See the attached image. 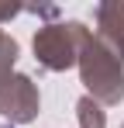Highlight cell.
Listing matches in <instances>:
<instances>
[{
  "label": "cell",
  "instance_id": "cell-6",
  "mask_svg": "<svg viewBox=\"0 0 124 128\" xmlns=\"http://www.w3.org/2000/svg\"><path fill=\"white\" fill-rule=\"evenodd\" d=\"M17 42L0 28V90L10 83V76H14V66H17Z\"/></svg>",
  "mask_w": 124,
  "mask_h": 128
},
{
  "label": "cell",
  "instance_id": "cell-7",
  "mask_svg": "<svg viewBox=\"0 0 124 128\" xmlns=\"http://www.w3.org/2000/svg\"><path fill=\"white\" fill-rule=\"evenodd\" d=\"M3 128H14V125H3Z\"/></svg>",
  "mask_w": 124,
  "mask_h": 128
},
{
  "label": "cell",
  "instance_id": "cell-4",
  "mask_svg": "<svg viewBox=\"0 0 124 128\" xmlns=\"http://www.w3.org/2000/svg\"><path fill=\"white\" fill-rule=\"evenodd\" d=\"M97 38L124 62V0H103L93 7Z\"/></svg>",
  "mask_w": 124,
  "mask_h": 128
},
{
  "label": "cell",
  "instance_id": "cell-2",
  "mask_svg": "<svg viewBox=\"0 0 124 128\" xmlns=\"http://www.w3.org/2000/svg\"><path fill=\"white\" fill-rule=\"evenodd\" d=\"M90 38V28L83 21H48L31 38L35 59L48 73H65L69 66H79L83 42Z\"/></svg>",
  "mask_w": 124,
  "mask_h": 128
},
{
  "label": "cell",
  "instance_id": "cell-1",
  "mask_svg": "<svg viewBox=\"0 0 124 128\" xmlns=\"http://www.w3.org/2000/svg\"><path fill=\"white\" fill-rule=\"evenodd\" d=\"M79 80L86 94L103 107H117L124 100V62L107 48V45L90 31L79 52Z\"/></svg>",
  "mask_w": 124,
  "mask_h": 128
},
{
  "label": "cell",
  "instance_id": "cell-5",
  "mask_svg": "<svg viewBox=\"0 0 124 128\" xmlns=\"http://www.w3.org/2000/svg\"><path fill=\"white\" fill-rule=\"evenodd\" d=\"M76 118H79V128H107V114H103V104L93 100L90 94H83L76 100Z\"/></svg>",
  "mask_w": 124,
  "mask_h": 128
},
{
  "label": "cell",
  "instance_id": "cell-8",
  "mask_svg": "<svg viewBox=\"0 0 124 128\" xmlns=\"http://www.w3.org/2000/svg\"><path fill=\"white\" fill-rule=\"evenodd\" d=\"M121 128H124V121H121Z\"/></svg>",
  "mask_w": 124,
  "mask_h": 128
},
{
  "label": "cell",
  "instance_id": "cell-3",
  "mask_svg": "<svg viewBox=\"0 0 124 128\" xmlns=\"http://www.w3.org/2000/svg\"><path fill=\"white\" fill-rule=\"evenodd\" d=\"M38 111H41L38 83L24 73H14L10 83L0 90V118L7 125H28L38 118Z\"/></svg>",
  "mask_w": 124,
  "mask_h": 128
}]
</instances>
